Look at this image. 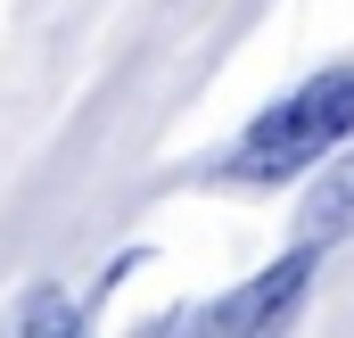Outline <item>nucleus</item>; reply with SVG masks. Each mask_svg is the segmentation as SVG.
Returning <instances> with one entry per match:
<instances>
[{"label":"nucleus","instance_id":"obj_3","mask_svg":"<svg viewBox=\"0 0 354 338\" xmlns=\"http://www.w3.org/2000/svg\"><path fill=\"white\" fill-rule=\"evenodd\" d=\"M346 231H354V157L322 173V190H313V206H305V240H313V248H322V240H346Z\"/></svg>","mask_w":354,"mask_h":338},{"label":"nucleus","instance_id":"obj_4","mask_svg":"<svg viewBox=\"0 0 354 338\" xmlns=\"http://www.w3.org/2000/svg\"><path fill=\"white\" fill-rule=\"evenodd\" d=\"M25 322H33V330H66L75 314H66V297H33V305H25Z\"/></svg>","mask_w":354,"mask_h":338},{"label":"nucleus","instance_id":"obj_2","mask_svg":"<svg viewBox=\"0 0 354 338\" xmlns=\"http://www.w3.org/2000/svg\"><path fill=\"white\" fill-rule=\"evenodd\" d=\"M305 272H313V240H305L297 256H280L264 281H248L239 297H223V305H214V330H280L288 305L305 297Z\"/></svg>","mask_w":354,"mask_h":338},{"label":"nucleus","instance_id":"obj_1","mask_svg":"<svg viewBox=\"0 0 354 338\" xmlns=\"http://www.w3.org/2000/svg\"><path fill=\"white\" fill-rule=\"evenodd\" d=\"M346 132H354V66H338V75H313L297 99H280L272 116H256V132L231 157V173L239 181H288L322 149H338Z\"/></svg>","mask_w":354,"mask_h":338}]
</instances>
